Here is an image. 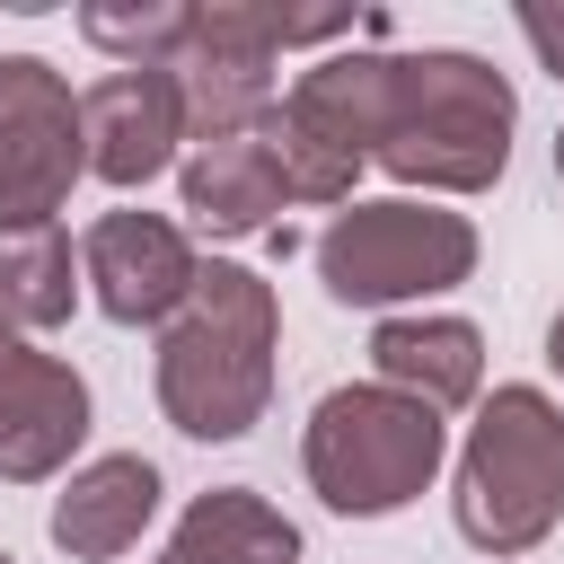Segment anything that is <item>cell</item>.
I'll return each mask as SVG.
<instances>
[{
    "label": "cell",
    "mask_w": 564,
    "mask_h": 564,
    "mask_svg": "<svg viewBox=\"0 0 564 564\" xmlns=\"http://www.w3.org/2000/svg\"><path fill=\"white\" fill-rule=\"evenodd\" d=\"M273 282L247 264H194L185 308L159 335V405L185 441H238L273 397Z\"/></svg>",
    "instance_id": "cell-1"
},
{
    "label": "cell",
    "mask_w": 564,
    "mask_h": 564,
    "mask_svg": "<svg viewBox=\"0 0 564 564\" xmlns=\"http://www.w3.org/2000/svg\"><path fill=\"white\" fill-rule=\"evenodd\" d=\"M511 79L476 53H388V106L370 159L432 194H476L511 159Z\"/></svg>",
    "instance_id": "cell-2"
},
{
    "label": "cell",
    "mask_w": 564,
    "mask_h": 564,
    "mask_svg": "<svg viewBox=\"0 0 564 564\" xmlns=\"http://www.w3.org/2000/svg\"><path fill=\"white\" fill-rule=\"evenodd\" d=\"M564 520V405L546 388H494L458 449V538L529 555Z\"/></svg>",
    "instance_id": "cell-3"
},
{
    "label": "cell",
    "mask_w": 564,
    "mask_h": 564,
    "mask_svg": "<svg viewBox=\"0 0 564 564\" xmlns=\"http://www.w3.org/2000/svg\"><path fill=\"white\" fill-rule=\"evenodd\" d=\"M441 449H449V432H441L432 405L361 379V388H326V397H317L308 441H300V467H308V485H317L326 511H344V520H388V511H405V502L432 485Z\"/></svg>",
    "instance_id": "cell-4"
},
{
    "label": "cell",
    "mask_w": 564,
    "mask_h": 564,
    "mask_svg": "<svg viewBox=\"0 0 564 564\" xmlns=\"http://www.w3.org/2000/svg\"><path fill=\"white\" fill-rule=\"evenodd\" d=\"M476 273V229L458 212H432V203H352L317 229V282L344 300V308H397V300H432L449 282Z\"/></svg>",
    "instance_id": "cell-5"
},
{
    "label": "cell",
    "mask_w": 564,
    "mask_h": 564,
    "mask_svg": "<svg viewBox=\"0 0 564 564\" xmlns=\"http://www.w3.org/2000/svg\"><path fill=\"white\" fill-rule=\"evenodd\" d=\"M88 167V141H79V97L53 62L35 53H9L0 62V229H35L70 203Z\"/></svg>",
    "instance_id": "cell-6"
},
{
    "label": "cell",
    "mask_w": 564,
    "mask_h": 564,
    "mask_svg": "<svg viewBox=\"0 0 564 564\" xmlns=\"http://www.w3.org/2000/svg\"><path fill=\"white\" fill-rule=\"evenodd\" d=\"M273 9H247V0H212V9H185V44L167 62L176 79V106H185V141H229V132H256L273 115Z\"/></svg>",
    "instance_id": "cell-7"
},
{
    "label": "cell",
    "mask_w": 564,
    "mask_h": 564,
    "mask_svg": "<svg viewBox=\"0 0 564 564\" xmlns=\"http://www.w3.org/2000/svg\"><path fill=\"white\" fill-rule=\"evenodd\" d=\"M88 441V379L0 326V485H44Z\"/></svg>",
    "instance_id": "cell-8"
},
{
    "label": "cell",
    "mask_w": 564,
    "mask_h": 564,
    "mask_svg": "<svg viewBox=\"0 0 564 564\" xmlns=\"http://www.w3.org/2000/svg\"><path fill=\"white\" fill-rule=\"evenodd\" d=\"M79 273H88V291L115 326H167L194 291V247L159 212H106L79 238Z\"/></svg>",
    "instance_id": "cell-9"
},
{
    "label": "cell",
    "mask_w": 564,
    "mask_h": 564,
    "mask_svg": "<svg viewBox=\"0 0 564 564\" xmlns=\"http://www.w3.org/2000/svg\"><path fill=\"white\" fill-rule=\"evenodd\" d=\"M79 141H88V176L106 185H150L176 141H185V106H176V79L167 70H106L88 97H79Z\"/></svg>",
    "instance_id": "cell-10"
},
{
    "label": "cell",
    "mask_w": 564,
    "mask_h": 564,
    "mask_svg": "<svg viewBox=\"0 0 564 564\" xmlns=\"http://www.w3.org/2000/svg\"><path fill=\"white\" fill-rule=\"evenodd\" d=\"M159 520V467L115 449V458H88L62 494H53V546L79 555V564H106L123 546H141V529Z\"/></svg>",
    "instance_id": "cell-11"
},
{
    "label": "cell",
    "mask_w": 564,
    "mask_h": 564,
    "mask_svg": "<svg viewBox=\"0 0 564 564\" xmlns=\"http://www.w3.org/2000/svg\"><path fill=\"white\" fill-rule=\"evenodd\" d=\"M370 361H379V388L449 414L485 388V335L467 317H388L370 335Z\"/></svg>",
    "instance_id": "cell-12"
},
{
    "label": "cell",
    "mask_w": 564,
    "mask_h": 564,
    "mask_svg": "<svg viewBox=\"0 0 564 564\" xmlns=\"http://www.w3.org/2000/svg\"><path fill=\"white\" fill-rule=\"evenodd\" d=\"M282 167L264 150V132H229V141H194L185 159V212L212 229V238H247L282 212Z\"/></svg>",
    "instance_id": "cell-13"
},
{
    "label": "cell",
    "mask_w": 564,
    "mask_h": 564,
    "mask_svg": "<svg viewBox=\"0 0 564 564\" xmlns=\"http://www.w3.org/2000/svg\"><path fill=\"white\" fill-rule=\"evenodd\" d=\"M167 555H176V564H300V529H291L264 494H247V485H212V494L185 502Z\"/></svg>",
    "instance_id": "cell-14"
},
{
    "label": "cell",
    "mask_w": 564,
    "mask_h": 564,
    "mask_svg": "<svg viewBox=\"0 0 564 564\" xmlns=\"http://www.w3.org/2000/svg\"><path fill=\"white\" fill-rule=\"evenodd\" d=\"M70 300H79V282H70V238H62V220L0 229V326H62Z\"/></svg>",
    "instance_id": "cell-15"
},
{
    "label": "cell",
    "mask_w": 564,
    "mask_h": 564,
    "mask_svg": "<svg viewBox=\"0 0 564 564\" xmlns=\"http://www.w3.org/2000/svg\"><path fill=\"white\" fill-rule=\"evenodd\" d=\"M79 35L97 53H115V70H167L176 44H185V9H167V0H150V9L97 0V9H79Z\"/></svg>",
    "instance_id": "cell-16"
},
{
    "label": "cell",
    "mask_w": 564,
    "mask_h": 564,
    "mask_svg": "<svg viewBox=\"0 0 564 564\" xmlns=\"http://www.w3.org/2000/svg\"><path fill=\"white\" fill-rule=\"evenodd\" d=\"M520 35H529V44H538V62L564 79V18H555V9H520Z\"/></svg>",
    "instance_id": "cell-17"
},
{
    "label": "cell",
    "mask_w": 564,
    "mask_h": 564,
    "mask_svg": "<svg viewBox=\"0 0 564 564\" xmlns=\"http://www.w3.org/2000/svg\"><path fill=\"white\" fill-rule=\"evenodd\" d=\"M546 361H555V379H564V308H555V326H546Z\"/></svg>",
    "instance_id": "cell-18"
},
{
    "label": "cell",
    "mask_w": 564,
    "mask_h": 564,
    "mask_svg": "<svg viewBox=\"0 0 564 564\" xmlns=\"http://www.w3.org/2000/svg\"><path fill=\"white\" fill-rule=\"evenodd\" d=\"M555 176H564V132H555Z\"/></svg>",
    "instance_id": "cell-19"
},
{
    "label": "cell",
    "mask_w": 564,
    "mask_h": 564,
    "mask_svg": "<svg viewBox=\"0 0 564 564\" xmlns=\"http://www.w3.org/2000/svg\"><path fill=\"white\" fill-rule=\"evenodd\" d=\"M159 564H176V555H159Z\"/></svg>",
    "instance_id": "cell-20"
},
{
    "label": "cell",
    "mask_w": 564,
    "mask_h": 564,
    "mask_svg": "<svg viewBox=\"0 0 564 564\" xmlns=\"http://www.w3.org/2000/svg\"><path fill=\"white\" fill-rule=\"evenodd\" d=\"M0 564H18V555H0Z\"/></svg>",
    "instance_id": "cell-21"
}]
</instances>
